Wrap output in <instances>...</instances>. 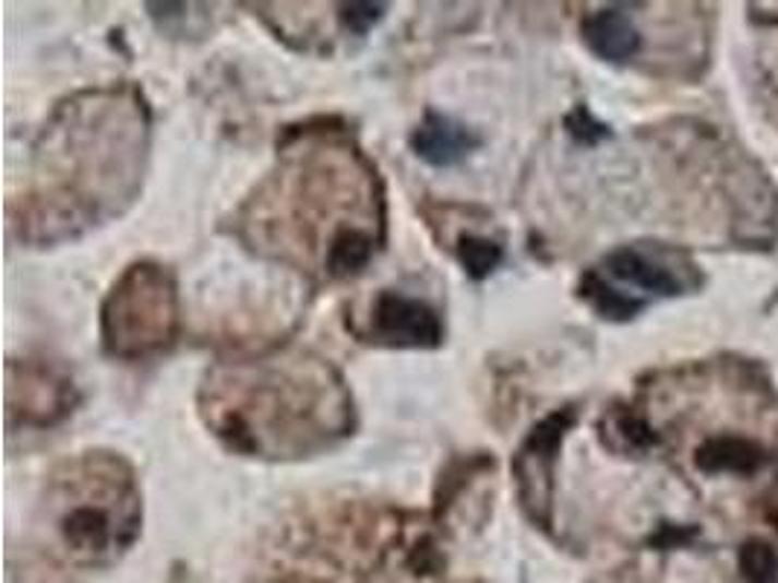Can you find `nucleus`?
<instances>
[{
    "label": "nucleus",
    "mask_w": 778,
    "mask_h": 583,
    "mask_svg": "<svg viewBox=\"0 0 778 583\" xmlns=\"http://www.w3.org/2000/svg\"><path fill=\"white\" fill-rule=\"evenodd\" d=\"M566 126H568V132L575 134L577 141H584V143H595V141H601V138H607V134H610V132H607V126L595 123L593 115H589V111H586L584 106L575 108V115L568 117Z\"/></svg>",
    "instance_id": "nucleus-19"
},
{
    "label": "nucleus",
    "mask_w": 778,
    "mask_h": 583,
    "mask_svg": "<svg viewBox=\"0 0 778 583\" xmlns=\"http://www.w3.org/2000/svg\"><path fill=\"white\" fill-rule=\"evenodd\" d=\"M181 307L176 274L155 260L132 263L115 281L99 312V336L108 356L141 362L176 345Z\"/></svg>",
    "instance_id": "nucleus-6"
},
{
    "label": "nucleus",
    "mask_w": 778,
    "mask_h": 583,
    "mask_svg": "<svg viewBox=\"0 0 778 583\" xmlns=\"http://www.w3.org/2000/svg\"><path fill=\"white\" fill-rule=\"evenodd\" d=\"M575 424V406L554 408L525 435L519 450L513 452L511 473L516 485V502L525 516L542 531H549L554 522V467H558L563 441Z\"/></svg>",
    "instance_id": "nucleus-7"
},
{
    "label": "nucleus",
    "mask_w": 778,
    "mask_h": 583,
    "mask_svg": "<svg viewBox=\"0 0 778 583\" xmlns=\"http://www.w3.org/2000/svg\"><path fill=\"white\" fill-rule=\"evenodd\" d=\"M80 389L64 368L45 359L7 365V424L10 429H50L73 415Z\"/></svg>",
    "instance_id": "nucleus-8"
},
{
    "label": "nucleus",
    "mask_w": 778,
    "mask_h": 583,
    "mask_svg": "<svg viewBox=\"0 0 778 583\" xmlns=\"http://www.w3.org/2000/svg\"><path fill=\"white\" fill-rule=\"evenodd\" d=\"M452 251L458 257L460 269L467 272L472 281H484L487 274L499 269L504 257V248L499 239L478 234V230H458L452 239Z\"/></svg>",
    "instance_id": "nucleus-16"
},
{
    "label": "nucleus",
    "mask_w": 778,
    "mask_h": 583,
    "mask_svg": "<svg viewBox=\"0 0 778 583\" xmlns=\"http://www.w3.org/2000/svg\"><path fill=\"white\" fill-rule=\"evenodd\" d=\"M152 108L132 82L76 91L33 141L27 178L10 199V234L50 248L123 216L149 167Z\"/></svg>",
    "instance_id": "nucleus-2"
},
{
    "label": "nucleus",
    "mask_w": 778,
    "mask_h": 583,
    "mask_svg": "<svg viewBox=\"0 0 778 583\" xmlns=\"http://www.w3.org/2000/svg\"><path fill=\"white\" fill-rule=\"evenodd\" d=\"M359 342L399 350H432L443 345L446 328L432 304L397 289L376 291L359 319L347 321Z\"/></svg>",
    "instance_id": "nucleus-9"
},
{
    "label": "nucleus",
    "mask_w": 778,
    "mask_h": 583,
    "mask_svg": "<svg viewBox=\"0 0 778 583\" xmlns=\"http://www.w3.org/2000/svg\"><path fill=\"white\" fill-rule=\"evenodd\" d=\"M228 230L307 281H354L388 237L385 185L345 120L315 117L277 138L275 164L230 213Z\"/></svg>",
    "instance_id": "nucleus-1"
},
{
    "label": "nucleus",
    "mask_w": 778,
    "mask_h": 583,
    "mask_svg": "<svg viewBox=\"0 0 778 583\" xmlns=\"http://www.w3.org/2000/svg\"><path fill=\"white\" fill-rule=\"evenodd\" d=\"M694 467L711 478H752L773 464V450L741 432H711L694 447Z\"/></svg>",
    "instance_id": "nucleus-11"
},
{
    "label": "nucleus",
    "mask_w": 778,
    "mask_h": 583,
    "mask_svg": "<svg viewBox=\"0 0 778 583\" xmlns=\"http://www.w3.org/2000/svg\"><path fill=\"white\" fill-rule=\"evenodd\" d=\"M495 459L490 452H472V455H452L446 467L441 469V478L434 485L432 520L438 528H443L452 520V513L460 504L472 499L481 481L493 478Z\"/></svg>",
    "instance_id": "nucleus-13"
},
{
    "label": "nucleus",
    "mask_w": 778,
    "mask_h": 583,
    "mask_svg": "<svg viewBox=\"0 0 778 583\" xmlns=\"http://www.w3.org/2000/svg\"><path fill=\"white\" fill-rule=\"evenodd\" d=\"M41 522L71 563L85 569L117 563L143 528L137 473L120 452H76L47 476Z\"/></svg>",
    "instance_id": "nucleus-5"
},
{
    "label": "nucleus",
    "mask_w": 778,
    "mask_h": 583,
    "mask_svg": "<svg viewBox=\"0 0 778 583\" xmlns=\"http://www.w3.org/2000/svg\"><path fill=\"white\" fill-rule=\"evenodd\" d=\"M195 403L222 447L256 461L315 459L356 432L347 380L330 359L301 345L216 359Z\"/></svg>",
    "instance_id": "nucleus-3"
},
{
    "label": "nucleus",
    "mask_w": 778,
    "mask_h": 583,
    "mask_svg": "<svg viewBox=\"0 0 778 583\" xmlns=\"http://www.w3.org/2000/svg\"><path fill=\"white\" fill-rule=\"evenodd\" d=\"M601 441L615 455H647L656 447H662L659 432L647 415L636 406H612L601 417Z\"/></svg>",
    "instance_id": "nucleus-15"
},
{
    "label": "nucleus",
    "mask_w": 778,
    "mask_h": 583,
    "mask_svg": "<svg viewBox=\"0 0 778 583\" xmlns=\"http://www.w3.org/2000/svg\"><path fill=\"white\" fill-rule=\"evenodd\" d=\"M481 146V134L469 126L458 123L455 117L441 111H426L423 120L411 132V150L432 167H455Z\"/></svg>",
    "instance_id": "nucleus-12"
},
{
    "label": "nucleus",
    "mask_w": 778,
    "mask_h": 583,
    "mask_svg": "<svg viewBox=\"0 0 778 583\" xmlns=\"http://www.w3.org/2000/svg\"><path fill=\"white\" fill-rule=\"evenodd\" d=\"M382 15H385V3H345L338 12L342 27L354 36H364L376 21H382Z\"/></svg>",
    "instance_id": "nucleus-18"
},
{
    "label": "nucleus",
    "mask_w": 778,
    "mask_h": 583,
    "mask_svg": "<svg viewBox=\"0 0 778 583\" xmlns=\"http://www.w3.org/2000/svg\"><path fill=\"white\" fill-rule=\"evenodd\" d=\"M586 47L603 62H630L642 50V33L624 7H603L589 12L580 24Z\"/></svg>",
    "instance_id": "nucleus-14"
},
{
    "label": "nucleus",
    "mask_w": 778,
    "mask_h": 583,
    "mask_svg": "<svg viewBox=\"0 0 778 583\" xmlns=\"http://www.w3.org/2000/svg\"><path fill=\"white\" fill-rule=\"evenodd\" d=\"M601 281L621 289H638V298L647 304V295L654 298H677L685 291L699 289L697 265L689 254H682L671 246H654V242H636L621 246L603 257L601 269H593Z\"/></svg>",
    "instance_id": "nucleus-10"
},
{
    "label": "nucleus",
    "mask_w": 778,
    "mask_h": 583,
    "mask_svg": "<svg viewBox=\"0 0 778 583\" xmlns=\"http://www.w3.org/2000/svg\"><path fill=\"white\" fill-rule=\"evenodd\" d=\"M434 520L376 499H321L280 528L272 583H423L443 572Z\"/></svg>",
    "instance_id": "nucleus-4"
},
{
    "label": "nucleus",
    "mask_w": 778,
    "mask_h": 583,
    "mask_svg": "<svg viewBox=\"0 0 778 583\" xmlns=\"http://www.w3.org/2000/svg\"><path fill=\"white\" fill-rule=\"evenodd\" d=\"M741 572L750 583H776L778 581V557L769 543H746L741 548Z\"/></svg>",
    "instance_id": "nucleus-17"
}]
</instances>
